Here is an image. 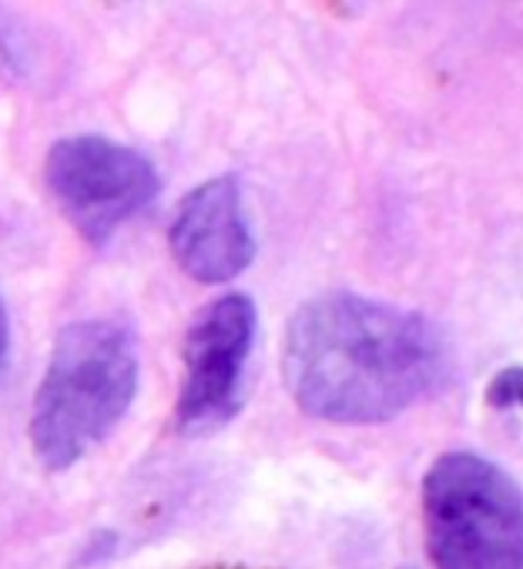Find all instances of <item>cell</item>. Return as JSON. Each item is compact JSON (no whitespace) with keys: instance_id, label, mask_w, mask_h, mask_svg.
I'll list each match as a JSON object with an SVG mask.
<instances>
[{"instance_id":"1","label":"cell","mask_w":523,"mask_h":569,"mask_svg":"<svg viewBox=\"0 0 523 569\" xmlns=\"http://www.w3.org/2000/svg\"><path fill=\"white\" fill-rule=\"evenodd\" d=\"M446 372L450 349L436 322L353 292L306 302L286 329V386L323 422H389L433 396Z\"/></svg>"},{"instance_id":"2","label":"cell","mask_w":523,"mask_h":569,"mask_svg":"<svg viewBox=\"0 0 523 569\" xmlns=\"http://www.w3.org/2000/svg\"><path fill=\"white\" fill-rule=\"evenodd\" d=\"M138 392V346L128 326L85 319L61 329L31 409V446L45 469L65 472L98 449Z\"/></svg>"},{"instance_id":"3","label":"cell","mask_w":523,"mask_h":569,"mask_svg":"<svg viewBox=\"0 0 523 569\" xmlns=\"http://www.w3.org/2000/svg\"><path fill=\"white\" fill-rule=\"evenodd\" d=\"M423 529L436 569H523V492L476 452H446L430 466Z\"/></svg>"},{"instance_id":"4","label":"cell","mask_w":523,"mask_h":569,"mask_svg":"<svg viewBox=\"0 0 523 569\" xmlns=\"http://www.w3.org/2000/svg\"><path fill=\"white\" fill-rule=\"evenodd\" d=\"M45 181L65 218L98 248L158 198L155 164L101 134L61 138L48 151Z\"/></svg>"},{"instance_id":"5","label":"cell","mask_w":523,"mask_h":569,"mask_svg":"<svg viewBox=\"0 0 523 569\" xmlns=\"http://www.w3.org/2000/svg\"><path fill=\"white\" fill-rule=\"evenodd\" d=\"M255 329L258 312L238 292L208 302L188 326L185 382L175 406V426L185 436H208L238 412Z\"/></svg>"},{"instance_id":"6","label":"cell","mask_w":523,"mask_h":569,"mask_svg":"<svg viewBox=\"0 0 523 569\" xmlns=\"http://www.w3.org/2000/svg\"><path fill=\"white\" fill-rule=\"evenodd\" d=\"M168 244L178 268L201 284H221L241 274L255 261V234L238 181L221 174L191 188L178 204Z\"/></svg>"},{"instance_id":"7","label":"cell","mask_w":523,"mask_h":569,"mask_svg":"<svg viewBox=\"0 0 523 569\" xmlns=\"http://www.w3.org/2000/svg\"><path fill=\"white\" fill-rule=\"evenodd\" d=\"M486 406L493 409H523V366L496 372L486 386Z\"/></svg>"},{"instance_id":"8","label":"cell","mask_w":523,"mask_h":569,"mask_svg":"<svg viewBox=\"0 0 523 569\" xmlns=\"http://www.w3.org/2000/svg\"><path fill=\"white\" fill-rule=\"evenodd\" d=\"M8 349H11V322H8V309L0 302V366L8 359Z\"/></svg>"},{"instance_id":"9","label":"cell","mask_w":523,"mask_h":569,"mask_svg":"<svg viewBox=\"0 0 523 569\" xmlns=\"http://www.w3.org/2000/svg\"><path fill=\"white\" fill-rule=\"evenodd\" d=\"M221 569H245V566H221Z\"/></svg>"}]
</instances>
